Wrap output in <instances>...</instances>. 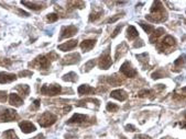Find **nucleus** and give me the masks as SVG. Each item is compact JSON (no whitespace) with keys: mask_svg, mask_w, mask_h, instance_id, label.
Wrapping results in <instances>:
<instances>
[{"mask_svg":"<svg viewBox=\"0 0 186 139\" xmlns=\"http://www.w3.org/2000/svg\"><path fill=\"white\" fill-rule=\"evenodd\" d=\"M57 117L51 112H45L43 113L39 118V124L41 127H50L56 122Z\"/></svg>","mask_w":186,"mask_h":139,"instance_id":"nucleus-1","label":"nucleus"},{"mask_svg":"<svg viewBox=\"0 0 186 139\" xmlns=\"http://www.w3.org/2000/svg\"><path fill=\"white\" fill-rule=\"evenodd\" d=\"M29 66H32V67H36L38 69H49L50 66H51V62H50V59L46 56H39L36 59H34V62H30Z\"/></svg>","mask_w":186,"mask_h":139,"instance_id":"nucleus-2","label":"nucleus"},{"mask_svg":"<svg viewBox=\"0 0 186 139\" xmlns=\"http://www.w3.org/2000/svg\"><path fill=\"white\" fill-rule=\"evenodd\" d=\"M62 92V88L59 85H43L41 88V93L44 96H55Z\"/></svg>","mask_w":186,"mask_h":139,"instance_id":"nucleus-3","label":"nucleus"},{"mask_svg":"<svg viewBox=\"0 0 186 139\" xmlns=\"http://www.w3.org/2000/svg\"><path fill=\"white\" fill-rule=\"evenodd\" d=\"M18 118L19 115L17 114V112L14 110L7 108V110L0 111V122H12Z\"/></svg>","mask_w":186,"mask_h":139,"instance_id":"nucleus-4","label":"nucleus"},{"mask_svg":"<svg viewBox=\"0 0 186 139\" xmlns=\"http://www.w3.org/2000/svg\"><path fill=\"white\" fill-rule=\"evenodd\" d=\"M111 65H112V60H111V57L109 55V48H107L106 52L103 53L99 58L98 66L100 69H108Z\"/></svg>","mask_w":186,"mask_h":139,"instance_id":"nucleus-5","label":"nucleus"},{"mask_svg":"<svg viewBox=\"0 0 186 139\" xmlns=\"http://www.w3.org/2000/svg\"><path fill=\"white\" fill-rule=\"evenodd\" d=\"M77 33V28L75 25H68L64 26L61 30V36H59V39H68V37H72L75 34Z\"/></svg>","mask_w":186,"mask_h":139,"instance_id":"nucleus-6","label":"nucleus"},{"mask_svg":"<svg viewBox=\"0 0 186 139\" xmlns=\"http://www.w3.org/2000/svg\"><path fill=\"white\" fill-rule=\"evenodd\" d=\"M120 71H121L126 77H129V78H135V76L138 75L137 70L133 69L132 66L130 65V62H128L122 64V66L120 67Z\"/></svg>","mask_w":186,"mask_h":139,"instance_id":"nucleus-7","label":"nucleus"},{"mask_svg":"<svg viewBox=\"0 0 186 139\" xmlns=\"http://www.w3.org/2000/svg\"><path fill=\"white\" fill-rule=\"evenodd\" d=\"M79 59H80L79 54L74 53V54H71V55H67V56H65L61 62H62L63 65H73V64H76V62H79Z\"/></svg>","mask_w":186,"mask_h":139,"instance_id":"nucleus-8","label":"nucleus"},{"mask_svg":"<svg viewBox=\"0 0 186 139\" xmlns=\"http://www.w3.org/2000/svg\"><path fill=\"white\" fill-rule=\"evenodd\" d=\"M19 127H20L21 130L23 131L24 134H30L32 131L36 130L35 126L29 121H23V122H21V123H19Z\"/></svg>","mask_w":186,"mask_h":139,"instance_id":"nucleus-9","label":"nucleus"},{"mask_svg":"<svg viewBox=\"0 0 186 139\" xmlns=\"http://www.w3.org/2000/svg\"><path fill=\"white\" fill-rule=\"evenodd\" d=\"M87 116L83 115V114H74V115L71 117L70 119L67 121L68 125H73V124H83L87 121Z\"/></svg>","mask_w":186,"mask_h":139,"instance_id":"nucleus-10","label":"nucleus"},{"mask_svg":"<svg viewBox=\"0 0 186 139\" xmlns=\"http://www.w3.org/2000/svg\"><path fill=\"white\" fill-rule=\"evenodd\" d=\"M174 44H175V39H174V37L168 35V36H165V37H164V39L161 42V45H159L158 47H159V49H160V51H164L166 47L173 46Z\"/></svg>","mask_w":186,"mask_h":139,"instance_id":"nucleus-11","label":"nucleus"},{"mask_svg":"<svg viewBox=\"0 0 186 139\" xmlns=\"http://www.w3.org/2000/svg\"><path fill=\"white\" fill-rule=\"evenodd\" d=\"M17 79V76L13 73H8V72L1 71L0 72V83H9L12 82Z\"/></svg>","mask_w":186,"mask_h":139,"instance_id":"nucleus-12","label":"nucleus"},{"mask_svg":"<svg viewBox=\"0 0 186 139\" xmlns=\"http://www.w3.org/2000/svg\"><path fill=\"white\" fill-rule=\"evenodd\" d=\"M77 46V41L76 39H72V41H68L66 43L59 45V49L62 51V52H67V51H72L73 48H75Z\"/></svg>","mask_w":186,"mask_h":139,"instance_id":"nucleus-13","label":"nucleus"},{"mask_svg":"<svg viewBox=\"0 0 186 139\" xmlns=\"http://www.w3.org/2000/svg\"><path fill=\"white\" fill-rule=\"evenodd\" d=\"M9 103L11 104V105L13 106H21L22 105V103H23V100H22V98H21L19 94H14V93H12V94H10V96H9Z\"/></svg>","mask_w":186,"mask_h":139,"instance_id":"nucleus-14","label":"nucleus"},{"mask_svg":"<svg viewBox=\"0 0 186 139\" xmlns=\"http://www.w3.org/2000/svg\"><path fill=\"white\" fill-rule=\"evenodd\" d=\"M110 96L111 98L116 99V100H118V101H124L126 99H127L128 94H127V92L123 91V90H115V91L111 92Z\"/></svg>","mask_w":186,"mask_h":139,"instance_id":"nucleus-15","label":"nucleus"},{"mask_svg":"<svg viewBox=\"0 0 186 139\" xmlns=\"http://www.w3.org/2000/svg\"><path fill=\"white\" fill-rule=\"evenodd\" d=\"M77 92L79 96H84V94H91V93H94L95 90H94V88L89 87L88 85H82L78 87Z\"/></svg>","mask_w":186,"mask_h":139,"instance_id":"nucleus-16","label":"nucleus"},{"mask_svg":"<svg viewBox=\"0 0 186 139\" xmlns=\"http://www.w3.org/2000/svg\"><path fill=\"white\" fill-rule=\"evenodd\" d=\"M95 44H96L95 39H86V41H84L83 43L80 44V47H82V49H83L84 52H89L95 46Z\"/></svg>","mask_w":186,"mask_h":139,"instance_id":"nucleus-17","label":"nucleus"},{"mask_svg":"<svg viewBox=\"0 0 186 139\" xmlns=\"http://www.w3.org/2000/svg\"><path fill=\"white\" fill-rule=\"evenodd\" d=\"M21 3L26 7H28L29 9H32V10H41L43 9V5L42 3H36V2H30V1H21Z\"/></svg>","mask_w":186,"mask_h":139,"instance_id":"nucleus-18","label":"nucleus"},{"mask_svg":"<svg viewBox=\"0 0 186 139\" xmlns=\"http://www.w3.org/2000/svg\"><path fill=\"white\" fill-rule=\"evenodd\" d=\"M127 36L129 39H133L139 36V32L133 25H129V28H127Z\"/></svg>","mask_w":186,"mask_h":139,"instance_id":"nucleus-19","label":"nucleus"},{"mask_svg":"<svg viewBox=\"0 0 186 139\" xmlns=\"http://www.w3.org/2000/svg\"><path fill=\"white\" fill-rule=\"evenodd\" d=\"M162 12H164V8H163L162 3H161L160 1H155V2H153L152 8H151V13L158 14V13H162Z\"/></svg>","mask_w":186,"mask_h":139,"instance_id":"nucleus-20","label":"nucleus"},{"mask_svg":"<svg viewBox=\"0 0 186 139\" xmlns=\"http://www.w3.org/2000/svg\"><path fill=\"white\" fill-rule=\"evenodd\" d=\"M164 32H165V31H164V28H156V30L153 32L152 35L150 36V42H151V43H154V42L156 41V39H158L159 37H160V36L162 35L163 33H164Z\"/></svg>","mask_w":186,"mask_h":139,"instance_id":"nucleus-21","label":"nucleus"},{"mask_svg":"<svg viewBox=\"0 0 186 139\" xmlns=\"http://www.w3.org/2000/svg\"><path fill=\"white\" fill-rule=\"evenodd\" d=\"M17 90L20 92L21 96H26L29 94V92H30V88L26 85H19L18 87H17Z\"/></svg>","mask_w":186,"mask_h":139,"instance_id":"nucleus-22","label":"nucleus"},{"mask_svg":"<svg viewBox=\"0 0 186 139\" xmlns=\"http://www.w3.org/2000/svg\"><path fill=\"white\" fill-rule=\"evenodd\" d=\"M107 81H108L109 85H114V87H116V85H119L120 83H121V80H120V78H118L116 75L112 76V77L110 76V77L107 79Z\"/></svg>","mask_w":186,"mask_h":139,"instance_id":"nucleus-23","label":"nucleus"},{"mask_svg":"<svg viewBox=\"0 0 186 139\" xmlns=\"http://www.w3.org/2000/svg\"><path fill=\"white\" fill-rule=\"evenodd\" d=\"M63 80H64V81L75 82L76 80H77V75H76L75 72H68L67 75H65L64 77H63Z\"/></svg>","mask_w":186,"mask_h":139,"instance_id":"nucleus-24","label":"nucleus"},{"mask_svg":"<svg viewBox=\"0 0 186 139\" xmlns=\"http://www.w3.org/2000/svg\"><path fill=\"white\" fill-rule=\"evenodd\" d=\"M3 137H5V139H18V136L13 129H8L7 131H5Z\"/></svg>","mask_w":186,"mask_h":139,"instance_id":"nucleus-25","label":"nucleus"},{"mask_svg":"<svg viewBox=\"0 0 186 139\" xmlns=\"http://www.w3.org/2000/svg\"><path fill=\"white\" fill-rule=\"evenodd\" d=\"M140 25H141V28L144 30L147 33H149V34H151L152 33L153 31H154V26L153 25H151V24H148V23H144V22H140Z\"/></svg>","mask_w":186,"mask_h":139,"instance_id":"nucleus-26","label":"nucleus"},{"mask_svg":"<svg viewBox=\"0 0 186 139\" xmlns=\"http://www.w3.org/2000/svg\"><path fill=\"white\" fill-rule=\"evenodd\" d=\"M185 62H186V55L183 54L174 62V66H175V67H182V65L185 64Z\"/></svg>","mask_w":186,"mask_h":139,"instance_id":"nucleus-27","label":"nucleus"},{"mask_svg":"<svg viewBox=\"0 0 186 139\" xmlns=\"http://www.w3.org/2000/svg\"><path fill=\"white\" fill-rule=\"evenodd\" d=\"M95 64H96V62L94 59H91V60H89L88 62H86L85 65H84V69H83V71H89V70L91 69V68H94V66H95Z\"/></svg>","mask_w":186,"mask_h":139,"instance_id":"nucleus-28","label":"nucleus"},{"mask_svg":"<svg viewBox=\"0 0 186 139\" xmlns=\"http://www.w3.org/2000/svg\"><path fill=\"white\" fill-rule=\"evenodd\" d=\"M106 108H107V111H109V112H117L118 111V105H116L115 103H108L107 104V106H106Z\"/></svg>","mask_w":186,"mask_h":139,"instance_id":"nucleus-29","label":"nucleus"},{"mask_svg":"<svg viewBox=\"0 0 186 139\" xmlns=\"http://www.w3.org/2000/svg\"><path fill=\"white\" fill-rule=\"evenodd\" d=\"M46 18L50 22H55V21L59 20V16H57L56 13H50V14H47Z\"/></svg>","mask_w":186,"mask_h":139,"instance_id":"nucleus-30","label":"nucleus"},{"mask_svg":"<svg viewBox=\"0 0 186 139\" xmlns=\"http://www.w3.org/2000/svg\"><path fill=\"white\" fill-rule=\"evenodd\" d=\"M100 16H101V12H97V13H91V17H89V21L91 22H94V21H96L97 19H99L100 18Z\"/></svg>","mask_w":186,"mask_h":139,"instance_id":"nucleus-31","label":"nucleus"},{"mask_svg":"<svg viewBox=\"0 0 186 139\" xmlns=\"http://www.w3.org/2000/svg\"><path fill=\"white\" fill-rule=\"evenodd\" d=\"M162 77H164V76H163V73H162V71H161V70H158V71H155V72H153V73H152L153 79H159V78H162Z\"/></svg>","mask_w":186,"mask_h":139,"instance_id":"nucleus-32","label":"nucleus"},{"mask_svg":"<svg viewBox=\"0 0 186 139\" xmlns=\"http://www.w3.org/2000/svg\"><path fill=\"white\" fill-rule=\"evenodd\" d=\"M121 28H122V25H118V26H117L116 30H115L114 33H112V35H111V37H112V39H114V37H116V36L119 34V32L121 31Z\"/></svg>","mask_w":186,"mask_h":139,"instance_id":"nucleus-33","label":"nucleus"},{"mask_svg":"<svg viewBox=\"0 0 186 139\" xmlns=\"http://www.w3.org/2000/svg\"><path fill=\"white\" fill-rule=\"evenodd\" d=\"M6 100H7V92L0 91V101L1 102H6Z\"/></svg>","mask_w":186,"mask_h":139,"instance_id":"nucleus-34","label":"nucleus"},{"mask_svg":"<svg viewBox=\"0 0 186 139\" xmlns=\"http://www.w3.org/2000/svg\"><path fill=\"white\" fill-rule=\"evenodd\" d=\"M19 76H20V77H26V76L30 77V76H32V72L29 71V70H24V71H21L20 73H19Z\"/></svg>","mask_w":186,"mask_h":139,"instance_id":"nucleus-35","label":"nucleus"},{"mask_svg":"<svg viewBox=\"0 0 186 139\" xmlns=\"http://www.w3.org/2000/svg\"><path fill=\"white\" fill-rule=\"evenodd\" d=\"M120 18H121V14H117V16H115L114 18L109 19L107 22H108V23H114V22H116V21L118 20V19H120Z\"/></svg>","mask_w":186,"mask_h":139,"instance_id":"nucleus-36","label":"nucleus"},{"mask_svg":"<svg viewBox=\"0 0 186 139\" xmlns=\"http://www.w3.org/2000/svg\"><path fill=\"white\" fill-rule=\"evenodd\" d=\"M149 93H150V91L149 90H142V91H140L139 92V96L140 98H144V96H148Z\"/></svg>","mask_w":186,"mask_h":139,"instance_id":"nucleus-37","label":"nucleus"},{"mask_svg":"<svg viewBox=\"0 0 186 139\" xmlns=\"http://www.w3.org/2000/svg\"><path fill=\"white\" fill-rule=\"evenodd\" d=\"M135 139H151V138L149 136H147V135H137L135 137Z\"/></svg>","mask_w":186,"mask_h":139,"instance_id":"nucleus-38","label":"nucleus"},{"mask_svg":"<svg viewBox=\"0 0 186 139\" xmlns=\"http://www.w3.org/2000/svg\"><path fill=\"white\" fill-rule=\"evenodd\" d=\"M126 130H128V131H135V127L133 126V125H127V126H126Z\"/></svg>","mask_w":186,"mask_h":139,"instance_id":"nucleus-39","label":"nucleus"},{"mask_svg":"<svg viewBox=\"0 0 186 139\" xmlns=\"http://www.w3.org/2000/svg\"><path fill=\"white\" fill-rule=\"evenodd\" d=\"M40 103H41V102H40L39 100H35V101H34V103H33V110H38V108H39V106H40Z\"/></svg>","mask_w":186,"mask_h":139,"instance_id":"nucleus-40","label":"nucleus"},{"mask_svg":"<svg viewBox=\"0 0 186 139\" xmlns=\"http://www.w3.org/2000/svg\"><path fill=\"white\" fill-rule=\"evenodd\" d=\"M11 64V60L9 59H3L2 62H0V65H10Z\"/></svg>","mask_w":186,"mask_h":139,"instance_id":"nucleus-41","label":"nucleus"},{"mask_svg":"<svg viewBox=\"0 0 186 139\" xmlns=\"http://www.w3.org/2000/svg\"><path fill=\"white\" fill-rule=\"evenodd\" d=\"M143 45H144V43H143L142 41H139V43L135 44V47H141V46H143Z\"/></svg>","mask_w":186,"mask_h":139,"instance_id":"nucleus-42","label":"nucleus"},{"mask_svg":"<svg viewBox=\"0 0 186 139\" xmlns=\"http://www.w3.org/2000/svg\"><path fill=\"white\" fill-rule=\"evenodd\" d=\"M43 138H44V136H43V135H42V134H40V135H38V136H36V137H34L33 139H43Z\"/></svg>","mask_w":186,"mask_h":139,"instance_id":"nucleus-43","label":"nucleus"},{"mask_svg":"<svg viewBox=\"0 0 186 139\" xmlns=\"http://www.w3.org/2000/svg\"><path fill=\"white\" fill-rule=\"evenodd\" d=\"M181 126H182V128H186V123L181 124Z\"/></svg>","mask_w":186,"mask_h":139,"instance_id":"nucleus-44","label":"nucleus"},{"mask_svg":"<svg viewBox=\"0 0 186 139\" xmlns=\"http://www.w3.org/2000/svg\"><path fill=\"white\" fill-rule=\"evenodd\" d=\"M182 91H183V92H186V88H183V89H182Z\"/></svg>","mask_w":186,"mask_h":139,"instance_id":"nucleus-45","label":"nucleus"},{"mask_svg":"<svg viewBox=\"0 0 186 139\" xmlns=\"http://www.w3.org/2000/svg\"><path fill=\"white\" fill-rule=\"evenodd\" d=\"M163 139H168V138H163Z\"/></svg>","mask_w":186,"mask_h":139,"instance_id":"nucleus-46","label":"nucleus"},{"mask_svg":"<svg viewBox=\"0 0 186 139\" xmlns=\"http://www.w3.org/2000/svg\"><path fill=\"white\" fill-rule=\"evenodd\" d=\"M185 23H186V21H185Z\"/></svg>","mask_w":186,"mask_h":139,"instance_id":"nucleus-47","label":"nucleus"}]
</instances>
